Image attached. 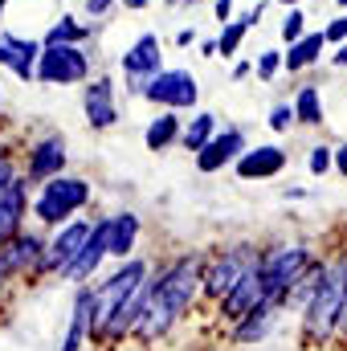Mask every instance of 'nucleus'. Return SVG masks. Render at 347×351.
Masks as SVG:
<instances>
[{"label": "nucleus", "instance_id": "1", "mask_svg": "<svg viewBox=\"0 0 347 351\" xmlns=\"http://www.w3.org/2000/svg\"><path fill=\"white\" fill-rule=\"evenodd\" d=\"M200 265H204V250H188V254H176V258H164V262H152L147 298H143V311H139L135 331H131L135 343L152 348V343L168 339L196 311V302H200Z\"/></svg>", "mask_w": 347, "mask_h": 351}, {"label": "nucleus", "instance_id": "2", "mask_svg": "<svg viewBox=\"0 0 347 351\" xmlns=\"http://www.w3.org/2000/svg\"><path fill=\"white\" fill-rule=\"evenodd\" d=\"M344 298H347V245L323 258V274H319L311 298L298 311V319H302V343L307 348L335 343V327H339Z\"/></svg>", "mask_w": 347, "mask_h": 351}, {"label": "nucleus", "instance_id": "3", "mask_svg": "<svg viewBox=\"0 0 347 351\" xmlns=\"http://www.w3.org/2000/svg\"><path fill=\"white\" fill-rule=\"evenodd\" d=\"M90 204H94V184H90L86 176L62 172V176L41 180V184L33 188V196H29V217H33L37 229L49 233V229L66 225L70 217L86 213Z\"/></svg>", "mask_w": 347, "mask_h": 351}, {"label": "nucleus", "instance_id": "4", "mask_svg": "<svg viewBox=\"0 0 347 351\" xmlns=\"http://www.w3.org/2000/svg\"><path fill=\"white\" fill-rule=\"evenodd\" d=\"M319 250L311 241H278V245H261V258H258V278H261V290L270 302L282 306V298L290 294V286L315 265Z\"/></svg>", "mask_w": 347, "mask_h": 351}, {"label": "nucleus", "instance_id": "5", "mask_svg": "<svg viewBox=\"0 0 347 351\" xmlns=\"http://www.w3.org/2000/svg\"><path fill=\"white\" fill-rule=\"evenodd\" d=\"M94 74V49L90 45H41L33 86H82Z\"/></svg>", "mask_w": 347, "mask_h": 351}, {"label": "nucleus", "instance_id": "6", "mask_svg": "<svg viewBox=\"0 0 347 351\" xmlns=\"http://www.w3.org/2000/svg\"><path fill=\"white\" fill-rule=\"evenodd\" d=\"M261 258V245L254 241H237V245H221L213 254H204V265H200V298L204 302H217L246 269H254Z\"/></svg>", "mask_w": 347, "mask_h": 351}, {"label": "nucleus", "instance_id": "7", "mask_svg": "<svg viewBox=\"0 0 347 351\" xmlns=\"http://www.w3.org/2000/svg\"><path fill=\"white\" fill-rule=\"evenodd\" d=\"M164 66H168V62H164V41H160V33H139V37L119 53V78H123L127 98H139L143 86H147Z\"/></svg>", "mask_w": 347, "mask_h": 351}, {"label": "nucleus", "instance_id": "8", "mask_svg": "<svg viewBox=\"0 0 347 351\" xmlns=\"http://www.w3.org/2000/svg\"><path fill=\"white\" fill-rule=\"evenodd\" d=\"M90 225H94V217H70L66 225L49 229V233H45V254H41L37 269H33V282H41V278H62V274L70 269V262L78 258L82 241L90 237Z\"/></svg>", "mask_w": 347, "mask_h": 351}, {"label": "nucleus", "instance_id": "9", "mask_svg": "<svg viewBox=\"0 0 347 351\" xmlns=\"http://www.w3.org/2000/svg\"><path fill=\"white\" fill-rule=\"evenodd\" d=\"M70 172V139H66V131H41V135H33L29 139V147L21 152V176L37 188L41 180H49V176H62Z\"/></svg>", "mask_w": 347, "mask_h": 351}, {"label": "nucleus", "instance_id": "10", "mask_svg": "<svg viewBox=\"0 0 347 351\" xmlns=\"http://www.w3.org/2000/svg\"><path fill=\"white\" fill-rule=\"evenodd\" d=\"M139 98L152 102L156 110H176V114H184V110H196V102H200V82H196V74L184 70V66H164V70L143 86Z\"/></svg>", "mask_w": 347, "mask_h": 351}, {"label": "nucleus", "instance_id": "11", "mask_svg": "<svg viewBox=\"0 0 347 351\" xmlns=\"http://www.w3.org/2000/svg\"><path fill=\"white\" fill-rule=\"evenodd\" d=\"M82 119H86L90 131H115L123 123L115 74H90L82 82Z\"/></svg>", "mask_w": 347, "mask_h": 351}, {"label": "nucleus", "instance_id": "12", "mask_svg": "<svg viewBox=\"0 0 347 351\" xmlns=\"http://www.w3.org/2000/svg\"><path fill=\"white\" fill-rule=\"evenodd\" d=\"M246 147H250V131L237 127V123H229V127H217L213 131V139L192 156V164H196L200 176H217V172H225V168H233V160Z\"/></svg>", "mask_w": 347, "mask_h": 351}, {"label": "nucleus", "instance_id": "13", "mask_svg": "<svg viewBox=\"0 0 347 351\" xmlns=\"http://www.w3.org/2000/svg\"><path fill=\"white\" fill-rule=\"evenodd\" d=\"M41 254H45V229L25 225V229L0 250V265H4V274H8L12 282H33V269L41 262Z\"/></svg>", "mask_w": 347, "mask_h": 351}, {"label": "nucleus", "instance_id": "14", "mask_svg": "<svg viewBox=\"0 0 347 351\" xmlns=\"http://www.w3.org/2000/svg\"><path fill=\"white\" fill-rule=\"evenodd\" d=\"M290 164V152L282 143H250L237 160H233V172L237 180L254 184V180H278Z\"/></svg>", "mask_w": 347, "mask_h": 351}, {"label": "nucleus", "instance_id": "15", "mask_svg": "<svg viewBox=\"0 0 347 351\" xmlns=\"http://www.w3.org/2000/svg\"><path fill=\"white\" fill-rule=\"evenodd\" d=\"M282 306L278 302H270V298H261L254 311H246L237 323H229V343H237V348H258L270 339V331L282 323Z\"/></svg>", "mask_w": 347, "mask_h": 351}, {"label": "nucleus", "instance_id": "16", "mask_svg": "<svg viewBox=\"0 0 347 351\" xmlns=\"http://www.w3.org/2000/svg\"><path fill=\"white\" fill-rule=\"evenodd\" d=\"M41 41L37 37H16L12 29H0V70H8L21 86H33Z\"/></svg>", "mask_w": 347, "mask_h": 351}, {"label": "nucleus", "instance_id": "17", "mask_svg": "<svg viewBox=\"0 0 347 351\" xmlns=\"http://www.w3.org/2000/svg\"><path fill=\"white\" fill-rule=\"evenodd\" d=\"M29 196H33V184L25 176H12L8 188L0 192V250L29 225Z\"/></svg>", "mask_w": 347, "mask_h": 351}, {"label": "nucleus", "instance_id": "18", "mask_svg": "<svg viewBox=\"0 0 347 351\" xmlns=\"http://www.w3.org/2000/svg\"><path fill=\"white\" fill-rule=\"evenodd\" d=\"M106 262H110V258H106V217H94L90 237L82 241V250H78V258L70 262V269L62 274V282L82 286V282H90V278H98Z\"/></svg>", "mask_w": 347, "mask_h": 351}, {"label": "nucleus", "instance_id": "19", "mask_svg": "<svg viewBox=\"0 0 347 351\" xmlns=\"http://www.w3.org/2000/svg\"><path fill=\"white\" fill-rule=\"evenodd\" d=\"M261 298H265V290H261L258 265H254V269H246V274H241V278H237V282H233L217 302H213V306H217V319H221V323H237L246 311H254V306H258Z\"/></svg>", "mask_w": 347, "mask_h": 351}, {"label": "nucleus", "instance_id": "20", "mask_svg": "<svg viewBox=\"0 0 347 351\" xmlns=\"http://www.w3.org/2000/svg\"><path fill=\"white\" fill-rule=\"evenodd\" d=\"M139 233H143V221L135 208H119V213H106V258L110 262H123L135 254L139 245Z\"/></svg>", "mask_w": 347, "mask_h": 351}, {"label": "nucleus", "instance_id": "21", "mask_svg": "<svg viewBox=\"0 0 347 351\" xmlns=\"http://www.w3.org/2000/svg\"><path fill=\"white\" fill-rule=\"evenodd\" d=\"M323 53H327V41H323V29H307L298 41H290V45H282V74H307V70H315L319 62H323Z\"/></svg>", "mask_w": 347, "mask_h": 351}, {"label": "nucleus", "instance_id": "22", "mask_svg": "<svg viewBox=\"0 0 347 351\" xmlns=\"http://www.w3.org/2000/svg\"><path fill=\"white\" fill-rule=\"evenodd\" d=\"M90 306H94V286H90V282L74 286V306H70V327H66L62 351L90 348Z\"/></svg>", "mask_w": 347, "mask_h": 351}, {"label": "nucleus", "instance_id": "23", "mask_svg": "<svg viewBox=\"0 0 347 351\" xmlns=\"http://www.w3.org/2000/svg\"><path fill=\"white\" fill-rule=\"evenodd\" d=\"M180 127H184V119L176 110H156V119H147V127H143V147L152 156L180 147Z\"/></svg>", "mask_w": 347, "mask_h": 351}, {"label": "nucleus", "instance_id": "24", "mask_svg": "<svg viewBox=\"0 0 347 351\" xmlns=\"http://www.w3.org/2000/svg\"><path fill=\"white\" fill-rule=\"evenodd\" d=\"M94 37V25H86L78 12H62L58 21H49L45 37H37L41 45H90Z\"/></svg>", "mask_w": 347, "mask_h": 351}, {"label": "nucleus", "instance_id": "25", "mask_svg": "<svg viewBox=\"0 0 347 351\" xmlns=\"http://www.w3.org/2000/svg\"><path fill=\"white\" fill-rule=\"evenodd\" d=\"M290 106H294V127H323L327 123V114H323V90L315 86V82H302V86L294 90Z\"/></svg>", "mask_w": 347, "mask_h": 351}, {"label": "nucleus", "instance_id": "26", "mask_svg": "<svg viewBox=\"0 0 347 351\" xmlns=\"http://www.w3.org/2000/svg\"><path fill=\"white\" fill-rule=\"evenodd\" d=\"M217 127H221V114H213V110H192V119H184V127H180V147L196 156V152L213 139Z\"/></svg>", "mask_w": 347, "mask_h": 351}, {"label": "nucleus", "instance_id": "27", "mask_svg": "<svg viewBox=\"0 0 347 351\" xmlns=\"http://www.w3.org/2000/svg\"><path fill=\"white\" fill-rule=\"evenodd\" d=\"M250 33H254V29H250V25H246L241 16H233V21H225V25L217 29V58H237Z\"/></svg>", "mask_w": 347, "mask_h": 351}, {"label": "nucleus", "instance_id": "28", "mask_svg": "<svg viewBox=\"0 0 347 351\" xmlns=\"http://www.w3.org/2000/svg\"><path fill=\"white\" fill-rule=\"evenodd\" d=\"M307 29H311V25H307V8L294 4V8H286V16H282V25H278V41L290 45V41H298Z\"/></svg>", "mask_w": 347, "mask_h": 351}, {"label": "nucleus", "instance_id": "29", "mask_svg": "<svg viewBox=\"0 0 347 351\" xmlns=\"http://www.w3.org/2000/svg\"><path fill=\"white\" fill-rule=\"evenodd\" d=\"M331 168H335V147L331 143H315L311 156H307V172L315 176V180H323Z\"/></svg>", "mask_w": 347, "mask_h": 351}, {"label": "nucleus", "instance_id": "30", "mask_svg": "<svg viewBox=\"0 0 347 351\" xmlns=\"http://www.w3.org/2000/svg\"><path fill=\"white\" fill-rule=\"evenodd\" d=\"M254 74H258V82H274V78L282 74V49H278V45L261 49L258 62H254Z\"/></svg>", "mask_w": 347, "mask_h": 351}, {"label": "nucleus", "instance_id": "31", "mask_svg": "<svg viewBox=\"0 0 347 351\" xmlns=\"http://www.w3.org/2000/svg\"><path fill=\"white\" fill-rule=\"evenodd\" d=\"M265 123H270V131H274V135H286V131L294 127V106H290V98H278V102L270 106Z\"/></svg>", "mask_w": 347, "mask_h": 351}, {"label": "nucleus", "instance_id": "32", "mask_svg": "<svg viewBox=\"0 0 347 351\" xmlns=\"http://www.w3.org/2000/svg\"><path fill=\"white\" fill-rule=\"evenodd\" d=\"M119 8V0H82V16L86 21H106Z\"/></svg>", "mask_w": 347, "mask_h": 351}, {"label": "nucleus", "instance_id": "33", "mask_svg": "<svg viewBox=\"0 0 347 351\" xmlns=\"http://www.w3.org/2000/svg\"><path fill=\"white\" fill-rule=\"evenodd\" d=\"M323 41H327V45H339V41H347V12L331 16V21L323 25Z\"/></svg>", "mask_w": 347, "mask_h": 351}, {"label": "nucleus", "instance_id": "34", "mask_svg": "<svg viewBox=\"0 0 347 351\" xmlns=\"http://www.w3.org/2000/svg\"><path fill=\"white\" fill-rule=\"evenodd\" d=\"M331 53H327V66L331 70H347V41H339V45H327Z\"/></svg>", "mask_w": 347, "mask_h": 351}, {"label": "nucleus", "instance_id": "35", "mask_svg": "<svg viewBox=\"0 0 347 351\" xmlns=\"http://www.w3.org/2000/svg\"><path fill=\"white\" fill-rule=\"evenodd\" d=\"M200 41V33H196V25H184L180 33H176V49H192Z\"/></svg>", "mask_w": 347, "mask_h": 351}, {"label": "nucleus", "instance_id": "36", "mask_svg": "<svg viewBox=\"0 0 347 351\" xmlns=\"http://www.w3.org/2000/svg\"><path fill=\"white\" fill-rule=\"evenodd\" d=\"M233 8H237V0H213V16H217V25L233 21Z\"/></svg>", "mask_w": 347, "mask_h": 351}, {"label": "nucleus", "instance_id": "37", "mask_svg": "<svg viewBox=\"0 0 347 351\" xmlns=\"http://www.w3.org/2000/svg\"><path fill=\"white\" fill-rule=\"evenodd\" d=\"M265 8H270V0H254V8H250V12H246L241 21H246L250 29H258V25H261V16H265Z\"/></svg>", "mask_w": 347, "mask_h": 351}, {"label": "nucleus", "instance_id": "38", "mask_svg": "<svg viewBox=\"0 0 347 351\" xmlns=\"http://www.w3.org/2000/svg\"><path fill=\"white\" fill-rule=\"evenodd\" d=\"M331 172H339V176L347 180V139L335 147V168H331Z\"/></svg>", "mask_w": 347, "mask_h": 351}, {"label": "nucleus", "instance_id": "39", "mask_svg": "<svg viewBox=\"0 0 347 351\" xmlns=\"http://www.w3.org/2000/svg\"><path fill=\"white\" fill-rule=\"evenodd\" d=\"M254 78V62H233V82H246Z\"/></svg>", "mask_w": 347, "mask_h": 351}, {"label": "nucleus", "instance_id": "40", "mask_svg": "<svg viewBox=\"0 0 347 351\" xmlns=\"http://www.w3.org/2000/svg\"><path fill=\"white\" fill-rule=\"evenodd\" d=\"M196 49H200V58H217V37H204V41H196Z\"/></svg>", "mask_w": 347, "mask_h": 351}, {"label": "nucleus", "instance_id": "41", "mask_svg": "<svg viewBox=\"0 0 347 351\" xmlns=\"http://www.w3.org/2000/svg\"><path fill=\"white\" fill-rule=\"evenodd\" d=\"M335 339L347 348V298H344V311H339V327H335Z\"/></svg>", "mask_w": 347, "mask_h": 351}, {"label": "nucleus", "instance_id": "42", "mask_svg": "<svg viewBox=\"0 0 347 351\" xmlns=\"http://www.w3.org/2000/svg\"><path fill=\"white\" fill-rule=\"evenodd\" d=\"M119 4H123L127 12H143V8H152L156 0H119Z\"/></svg>", "mask_w": 347, "mask_h": 351}, {"label": "nucleus", "instance_id": "43", "mask_svg": "<svg viewBox=\"0 0 347 351\" xmlns=\"http://www.w3.org/2000/svg\"><path fill=\"white\" fill-rule=\"evenodd\" d=\"M282 196H286V200H307L311 192H307V188H282Z\"/></svg>", "mask_w": 347, "mask_h": 351}, {"label": "nucleus", "instance_id": "44", "mask_svg": "<svg viewBox=\"0 0 347 351\" xmlns=\"http://www.w3.org/2000/svg\"><path fill=\"white\" fill-rule=\"evenodd\" d=\"M8 286H12V278H8V274H4V265H0V294H4Z\"/></svg>", "mask_w": 347, "mask_h": 351}, {"label": "nucleus", "instance_id": "45", "mask_svg": "<svg viewBox=\"0 0 347 351\" xmlns=\"http://www.w3.org/2000/svg\"><path fill=\"white\" fill-rule=\"evenodd\" d=\"M270 4H282V8H294V4H307V0H270Z\"/></svg>", "mask_w": 347, "mask_h": 351}, {"label": "nucleus", "instance_id": "46", "mask_svg": "<svg viewBox=\"0 0 347 351\" xmlns=\"http://www.w3.org/2000/svg\"><path fill=\"white\" fill-rule=\"evenodd\" d=\"M180 4H184V8H196V4H204V0H180Z\"/></svg>", "mask_w": 347, "mask_h": 351}, {"label": "nucleus", "instance_id": "47", "mask_svg": "<svg viewBox=\"0 0 347 351\" xmlns=\"http://www.w3.org/2000/svg\"><path fill=\"white\" fill-rule=\"evenodd\" d=\"M8 4H12V0H0V21H4V8H8Z\"/></svg>", "mask_w": 347, "mask_h": 351}, {"label": "nucleus", "instance_id": "48", "mask_svg": "<svg viewBox=\"0 0 347 351\" xmlns=\"http://www.w3.org/2000/svg\"><path fill=\"white\" fill-rule=\"evenodd\" d=\"M335 8H339V12H347V0H335Z\"/></svg>", "mask_w": 347, "mask_h": 351}, {"label": "nucleus", "instance_id": "49", "mask_svg": "<svg viewBox=\"0 0 347 351\" xmlns=\"http://www.w3.org/2000/svg\"><path fill=\"white\" fill-rule=\"evenodd\" d=\"M0 114H4V86H0Z\"/></svg>", "mask_w": 347, "mask_h": 351}]
</instances>
